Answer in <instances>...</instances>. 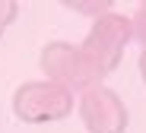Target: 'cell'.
Segmentation results:
<instances>
[{
  "instance_id": "cell-1",
  "label": "cell",
  "mask_w": 146,
  "mask_h": 133,
  "mask_svg": "<svg viewBox=\"0 0 146 133\" xmlns=\"http://www.w3.org/2000/svg\"><path fill=\"white\" fill-rule=\"evenodd\" d=\"M38 64H41L44 79H51V83L70 89L76 98L83 92H89V89L105 83V76L92 67V60L83 54V48L73 44V41H48L41 48Z\"/></svg>"
},
{
  "instance_id": "cell-2",
  "label": "cell",
  "mask_w": 146,
  "mask_h": 133,
  "mask_svg": "<svg viewBox=\"0 0 146 133\" xmlns=\"http://www.w3.org/2000/svg\"><path fill=\"white\" fill-rule=\"evenodd\" d=\"M76 95L51 79H26L13 92V114L22 124H54L73 114Z\"/></svg>"
},
{
  "instance_id": "cell-3",
  "label": "cell",
  "mask_w": 146,
  "mask_h": 133,
  "mask_svg": "<svg viewBox=\"0 0 146 133\" xmlns=\"http://www.w3.org/2000/svg\"><path fill=\"white\" fill-rule=\"evenodd\" d=\"M130 38H133L130 19H127L124 13H114V10H111V13L99 16V19L89 25V32H86V38L80 41V48H83V54L92 60V67L99 70L102 76H108V73L121 64V57H124Z\"/></svg>"
},
{
  "instance_id": "cell-4",
  "label": "cell",
  "mask_w": 146,
  "mask_h": 133,
  "mask_svg": "<svg viewBox=\"0 0 146 133\" xmlns=\"http://www.w3.org/2000/svg\"><path fill=\"white\" fill-rule=\"evenodd\" d=\"M76 108H80V120H83L86 133H124L127 120H130L121 95L114 89H108L105 83L83 92L76 98Z\"/></svg>"
},
{
  "instance_id": "cell-5",
  "label": "cell",
  "mask_w": 146,
  "mask_h": 133,
  "mask_svg": "<svg viewBox=\"0 0 146 133\" xmlns=\"http://www.w3.org/2000/svg\"><path fill=\"white\" fill-rule=\"evenodd\" d=\"M73 13H83V16H92V22L99 19V16H105V13H111V3L108 0H76V3H67Z\"/></svg>"
},
{
  "instance_id": "cell-6",
  "label": "cell",
  "mask_w": 146,
  "mask_h": 133,
  "mask_svg": "<svg viewBox=\"0 0 146 133\" xmlns=\"http://www.w3.org/2000/svg\"><path fill=\"white\" fill-rule=\"evenodd\" d=\"M16 16H19V7H16V3H7V0H0V38H3L7 29L16 22Z\"/></svg>"
},
{
  "instance_id": "cell-7",
  "label": "cell",
  "mask_w": 146,
  "mask_h": 133,
  "mask_svg": "<svg viewBox=\"0 0 146 133\" xmlns=\"http://www.w3.org/2000/svg\"><path fill=\"white\" fill-rule=\"evenodd\" d=\"M130 32H133V38L146 48V3L133 13V19H130Z\"/></svg>"
},
{
  "instance_id": "cell-8",
  "label": "cell",
  "mask_w": 146,
  "mask_h": 133,
  "mask_svg": "<svg viewBox=\"0 0 146 133\" xmlns=\"http://www.w3.org/2000/svg\"><path fill=\"white\" fill-rule=\"evenodd\" d=\"M140 76H143V83H146V48H143V54H140Z\"/></svg>"
}]
</instances>
